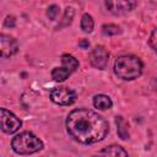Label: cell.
Here are the masks:
<instances>
[{
    "label": "cell",
    "mask_w": 157,
    "mask_h": 157,
    "mask_svg": "<svg viewBox=\"0 0 157 157\" xmlns=\"http://www.w3.org/2000/svg\"><path fill=\"white\" fill-rule=\"evenodd\" d=\"M90 63L93 67L103 70L107 67L108 65V60H109V53L107 52V49L102 45H97L94 49H92V52L90 53Z\"/></svg>",
    "instance_id": "cell-8"
},
{
    "label": "cell",
    "mask_w": 157,
    "mask_h": 157,
    "mask_svg": "<svg viewBox=\"0 0 157 157\" xmlns=\"http://www.w3.org/2000/svg\"><path fill=\"white\" fill-rule=\"evenodd\" d=\"M148 44L157 53V28L152 31V33H151V36L148 38Z\"/></svg>",
    "instance_id": "cell-17"
},
{
    "label": "cell",
    "mask_w": 157,
    "mask_h": 157,
    "mask_svg": "<svg viewBox=\"0 0 157 157\" xmlns=\"http://www.w3.org/2000/svg\"><path fill=\"white\" fill-rule=\"evenodd\" d=\"M78 45H80L82 49H87V48L90 47V42H88L87 39H82V40L78 43Z\"/></svg>",
    "instance_id": "cell-19"
},
{
    "label": "cell",
    "mask_w": 157,
    "mask_h": 157,
    "mask_svg": "<svg viewBox=\"0 0 157 157\" xmlns=\"http://www.w3.org/2000/svg\"><path fill=\"white\" fill-rule=\"evenodd\" d=\"M107 10L113 15L126 13L136 6V0H104Z\"/></svg>",
    "instance_id": "cell-7"
},
{
    "label": "cell",
    "mask_w": 157,
    "mask_h": 157,
    "mask_svg": "<svg viewBox=\"0 0 157 157\" xmlns=\"http://www.w3.org/2000/svg\"><path fill=\"white\" fill-rule=\"evenodd\" d=\"M50 99L59 105H70L76 101V92L70 87L59 86L50 92Z\"/></svg>",
    "instance_id": "cell-5"
},
{
    "label": "cell",
    "mask_w": 157,
    "mask_h": 157,
    "mask_svg": "<svg viewBox=\"0 0 157 157\" xmlns=\"http://www.w3.org/2000/svg\"><path fill=\"white\" fill-rule=\"evenodd\" d=\"M0 124H1V130L5 134H13L21 128L22 121L20 118H17L13 113L7 110L6 108H1L0 109Z\"/></svg>",
    "instance_id": "cell-6"
},
{
    "label": "cell",
    "mask_w": 157,
    "mask_h": 157,
    "mask_svg": "<svg viewBox=\"0 0 157 157\" xmlns=\"http://www.w3.org/2000/svg\"><path fill=\"white\" fill-rule=\"evenodd\" d=\"M59 6H56V5H52V6H49L48 7V10H47V16H48V18L49 20H56V17H58V15H59Z\"/></svg>",
    "instance_id": "cell-16"
},
{
    "label": "cell",
    "mask_w": 157,
    "mask_h": 157,
    "mask_svg": "<svg viewBox=\"0 0 157 157\" xmlns=\"http://www.w3.org/2000/svg\"><path fill=\"white\" fill-rule=\"evenodd\" d=\"M102 32L105 34V36H117L121 32L120 27L118 25H113V23H108V25H104L102 27Z\"/></svg>",
    "instance_id": "cell-15"
},
{
    "label": "cell",
    "mask_w": 157,
    "mask_h": 157,
    "mask_svg": "<svg viewBox=\"0 0 157 157\" xmlns=\"http://www.w3.org/2000/svg\"><path fill=\"white\" fill-rule=\"evenodd\" d=\"M61 66L55 67L52 71V77L56 82H63L65 81L72 72H75L78 67V61L70 54H64L61 55Z\"/></svg>",
    "instance_id": "cell-4"
},
{
    "label": "cell",
    "mask_w": 157,
    "mask_h": 157,
    "mask_svg": "<svg viewBox=\"0 0 157 157\" xmlns=\"http://www.w3.org/2000/svg\"><path fill=\"white\" fill-rule=\"evenodd\" d=\"M0 43H1V56L2 58H10L13 54L17 53L18 45L16 39L7 34H1L0 36Z\"/></svg>",
    "instance_id": "cell-9"
},
{
    "label": "cell",
    "mask_w": 157,
    "mask_h": 157,
    "mask_svg": "<svg viewBox=\"0 0 157 157\" xmlns=\"http://www.w3.org/2000/svg\"><path fill=\"white\" fill-rule=\"evenodd\" d=\"M5 26L6 27H13L15 26V18L12 16H7L5 20Z\"/></svg>",
    "instance_id": "cell-18"
},
{
    "label": "cell",
    "mask_w": 157,
    "mask_h": 157,
    "mask_svg": "<svg viewBox=\"0 0 157 157\" xmlns=\"http://www.w3.org/2000/svg\"><path fill=\"white\" fill-rule=\"evenodd\" d=\"M66 130L75 141L91 145L102 141L107 136L109 125L98 113L87 108H78L69 113L66 118Z\"/></svg>",
    "instance_id": "cell-1"
},
{
    "label": "cell",
    "mask_w": 157,
    "mask_h": 157,
    "mask_svg": "<svg viewBox=\"0 0 157 157\" xmlns=\"http://www.w3.org/2000/svg\"><path fill=\"white\" fill-rule=\"evenodd\" d=\"M115 124H117V131L118 135L121 140H126L129 139V124L126 123V120L121 117V115H117L115 117Z\"/></svg>",
    "instance_id": "cell-10"
},
{
    "label": "cell",
    "mask_w": 157,
    "mask_h": 157,
    "mask_svg": "<svg viewBox=\"0 0 157 157\" xmlns=\"http://www.w3.org/2000/svg\"><path fill=\"white\" fill-rule=\"evenodd\" d=\"M93 105L101 110H105V109H109L112 108L113 105V102L112 99L105 96V94H97L93 97Z\"/></svg>",
    "instance_id": "cell-11"
},
{
    "label": "cell",
    "mask_w": 157,
    "mask_h": 157,
    "mask_svg": "<svg viewBox=\"0 0 157 157\" xmlns=\"http://www.w3.org/2000/svg\"><path fill=\"white\" fill-rule=\"evenodd\" d=\"M74 15H75V10L72 7H66L65 9V12H64V16H63V20L59 22V25L56 26V29H61L66 26H69L71 22H72V18H74Z\"/></svg>",
    "instance_id": "cell-13"
},
{
    "label": "cell",
    "mask_w": 157,
    "mask_h": 157,
    "mask_svg": "<svg viewBox=\"0 0 157 157\" xmlns=\"http://www.w3.org/2000/svg\"><path fill=\"white\" fill-rule=\"evenodd\" d=\"M93 27H94V22L92 16L88 13H85L81 18V29L86 33H91L93 31Z\"/></svg>",
    "instance_id": "cell-14"
},
{
    "label": "cell",
    "mask_w": 157,
    "mask_h": 157,
    "mask_svg": "<svg viewBox=\"0 0 157 157\" xmlns=\"http://www.w3.org/2000/svg\"><path fill=\"white\" fill-rule=\"evenodd\" d=\"M11 147L18 155H32L43 148V141L33 132L23 131L12 139Z\"/></svg>",
    "instance_id": "cell-3"
},
{
    "label": "cell",
    "mask_w": 157,
    "mask_h": 157,
    "mask_svg": "<svg viewBox=\"0 0 157 157\" xmlns=\"http://www.w3.org/2000/svg\"><path fill=\"white\" fill-rule=\"evenodd\" d=\"M144 64L136 55H121L114 63V74L125 81L137 78L142 74Z\"/></svg>",
    "instance_id": "cell-2"
},
{
    "label": "cell",
    "mask_w": 157,
    "mask_h": 157,
    "mask_svg": "<svg viewBox=\"0 0 157 157\" xmlns=\"http://www.w3.org/2000/svg\"><path fill=\"white\" fill-rule=\"evenodd\" d=\"M99 155H107V156H128V152L119 145H110L98 152Z\"/></svg>",
    "instance_id": "cell-12"
}]
</instances>
